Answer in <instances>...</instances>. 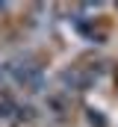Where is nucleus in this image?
<instances>
[{
    "label": "nucleus",
    "mask_w": 118,
    "mask_h": 127,
    "mask_svg": "<svg viewBox=\"0 0 118 127\" xmlns=\"http://www.w3.org/2000/svg\"><path fill=\"white\" fill-rule=\"evenodd\" d=\"M9 71H12V77L27 89V92H38L41 86H44V77H41V68L32 62H24V65H9Z\"/></svg>",
    "instance_id": "obj_1"
},
{
    "label": "nucleus",
    "mask_w": 118,
    "mask_h": 127,
    "mask_svg": "<svg viewBox=\"0 0 118 127\" xmlns=\"http://www.w3.org/2000/svg\"><path fill=\"white\" fill-rule=\"evenodd\" d=\"M12 112H18V109H15V100H12V95L3 92V95H0V118H9Z\"/></svg>",
    "instance_id": "obj_2"
},
{
    "label": "nucleus",
    "mask_w": 118,
    "mask_h": 127,
    "mask_svg": "<svg viewBox=\"0 0 118 127\" xmlns=\"http://www.w3.org/2000/svg\"><path fill=\"white\" fill-rule=\"evenodd\" d=\"M88 121H91V127H106V121L97 115V109H88Z\"/></svg>",
    "instance_id": "obj_3"
}]
</instances>
